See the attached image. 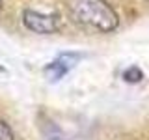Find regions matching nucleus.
Masks as SVG:
<instances>
[{"label":"nucleus","instance_id":"nucleus-1","mask_svg":"<svg viewBox=\"0 0 149 140\" xmlns=\"http://www.w3.org/2000/svg\"><path fill=\"white\" fill-rule=\"evenodd\" d=\"M69 13L78 24L95 28L101 32H112L118 26V13L104 0H69Z\"/></svg>","mask_w":149,"mask_h":140},{"label":"nucleus","instance_id":"nucleus-2","mask_svg":"<svg viewBox=\"0 0 149 140\" xmlns=\"http://www.w3.org/2000/svg\"><path fill=\"white\" fill-rule=\"evenodd\" d=\"M80 58H82V56L77 54V52H63V54H60L58 58H54L52 62L45 67V77L49 78L50 82L62 80L65 75H67L74 65L78 64Z\"/></svg>","mask_w":149,"mask_h":140},{"label":"nucleus","instance_id":"nucleus-3","mask_svg":"<svg viewBox=\"0 0 149 140\" xmlns=\"http://www.w3.org/2000/svg\"><path fill=\"white\" fill-rule=\"evenodd\" d=\"M22 22L36 34H52L58 28V17L56 15H45V13L34 11V9H26L22 13Z\"/></svg>","mask_w":149,"mask_h":140},{"label":"nucleus","instance_id":"nucleus-4","mask_svg":"<svg viewBox=\"0 0 149 140\" xmlns=\"http://www.w3.org/2000/svg\"><path fill=\"white\" fill-rule=\"evenodd\" d=\"M123 78L127 82H140L143 78V75H142V71H140L138 67H130V69H127V71L123 73Z\"/></svg>","mask_w":149,"mask_h":140},{"label":"nucleus","instance_id":"nucleus-5","mask_svg":"<svg viewBox=\"0 0 149 140\" xmlns=\"http://www.w3.org/2000/svg\"><path fill=\"white\" fill-rule=\"evenodd\" d=\"M45 136H47V140H67L62 133H60V129L54 127V125H50V131H47Z\"/></svg>","mask_w":149,"mask_h":140},{"label":"nucleus","instance_id":"nucleus-6","mask_svg":"<svg viewBox=\"0 0 149 140\" xmlns=\"http://www.w3.org/2000/svg\"><path fill=\"white\" fill-rule=\"evenodd\" d=\"M0 140H13L11 129H9L4 121H0Z\"/></svg>","mask_w":149,"mask_h":140}]
</instances>
